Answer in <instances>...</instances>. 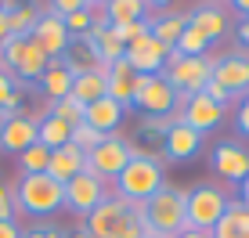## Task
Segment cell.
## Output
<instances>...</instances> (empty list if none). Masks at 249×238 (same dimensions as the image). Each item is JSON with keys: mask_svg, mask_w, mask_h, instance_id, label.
I'll return each mask as SVG.
<instances>
[{"mask_svg": "<svg viewBox=\"0 0 249 238\" xmlns=\"http://www.w3.org/2000/svg\"><path fill=\"white\" fill-rule=\"evenodd\" d=\"M33 44H36L44 54L54 62V58H65L69 44H72V36H69L65 29V18H58V15H51L47 7H40V18H36V29H33Z\"/></svg>", "mask_w": 249, "mask_h": 238, "instance_id": "obj_13", "label": "cell"}, {"mask_svg": "<svg viewBox=\"0 0 249 238\" xmlns=\"http://www.w3.org/2000/svg\"><path fill=\"white\" fill-rule=\"evenodd\" d=\"M123 112H126V108L119 105V101L101 98V101H94V105L83 108V123L94 126L98 134H119V126H123Z\"/></svg>", "mask_w": 249, "mask_h": 238, "instance_id": "obj_20", "label": "cell"}, {"mask_svg": "<svg viewBox=\"0 0 249 238\" xmlns=\"http://www.w3.org/2000/svg\"><path fill=\"white\" fill-rule=\"evenodd\" d=\"M144 238H156V235H144Z\"/></svg>", "mask_w": 249, "mask_h": 238, "instance_id": "obj_45", "label": "cell"}, {"mask_svg": "<svg viewBox=\"0 0 249 238\" xmlns=\"http://www.w3.org/2000/svg\"><path fill=\"white\" fill-rule=\"evenodd\" d=\"M72 80H76V76L69 72V65L62 62V58L47 62V72L40 76V90L47 94V105H51V101H62V98L72 94Z\"/></svg>", "mask_w": 249, "mask_h": 238, "instance_id": "obj_24", "label": "cell"}, {"mask_svg": "<svg viewBox=\"0 0 249 238\" xmlns=\"http://www.w3.org/2000/svg\"><path fill=\"white\" fill-rule=\"evenodd\" d=\"M15 195V213H29L36 220H44L51 213L65 206V184H58L47 173H25L18 177V184L11 188Z\"/></svg>", "mask_w": 249, "mask_h": 238, "instance_id": "obj_3", "label": "cell"}, {"mask_svg": "<svg viewBox=\"0 0 249 238\" xmlns=\"http://www.w3.org/2000/svg\"><path fill=\"white\" fill-rule=\"evenodd\" d=\"M228 116V105L206 98V94H192V98H177V119L184 126H192L199 137H206L210 130H217Z\"/></svg>", "mask_w": 249, "mask_h": 238, "instance_id": "obj_9", "label": "cell"}, {"mask_svg": "<svg viewBox=\"0 0 249 238\" xmlns=\"http://www.w3.org/2000/svg\"><path fill=\"white\" fill-rule=\"evenodd\" d=\"M101 7H105L108 25H130V22L148 18V4H144V0H108V4H101Z\"/></svg>", "mask_w": 249, "mask_h": 238, "instance_id": "obj_26", "label": "cell"}, {"mask_svg": "<svg viewBox=\"0 0 249 238\" xmlns=\"http://www.w3.org/2000/svg\"><path fill=\"white\" fill-rule=\"evenodd\" d=\"M126 62H130V69L137 76H159L162 69H166V58H170V51L159 44V40H152V33L148 36H141L137 44L126 47Z\"/></svg>", "mask_w": 249, "mask_h": 238, "instance_id": "obj_16", "label": "cell"}, {"mask_svg": "<svg viewBox=\"0 0 249 238\" xmlns=\"http://www.w3.org/2000/svg\"><path fill=\"white\" fill-rule=\"evenodd\" d=\"M231 195L220 184H195L188 188V227L195 231H213L217 220L228 213Z\"/></svg>", "mask_w": 249, "mask_h": 238, "instance_id": "obj_6", "label": "cell"}, {"mask_svg": "<svg viewBox=\"0 0 249 238\" xmlns=\"http://www.w3.org/2000/svg\"><path fill=\"white\" fill-rule=\"evenodd\" d=\"M202 148V137L192 130V126H184L181 119H177L174 126H170V134L162 137V159H170V163H184V159H195Z\"/></svg>", "mask_w": 249, "mask_h": 238, "instance_id": "obj_17", "label": "cell"}, {"mask_svg": "<svg viewBox=\"0 0 249 238\" xmlns=\"http://www.w3.org/2000/svg\"><path fill=\"white\" fill-rule=\"evenodd\" d=\"M0 220H15V195L7 184H0Z\"/></svg>", "mask_w": 249, "mask_h": 238, "instance_id": "obj_36", "label": "cell"}, {"mask_svg": "<svg viewBox=\"0 0 249 238\" xmlns=\"http://www.w3.org/2000/svg\"><path fill=\"white\" fill-rule=\"evenodd\" d=\"M177 123V116H144V123H141V134H152V137H166L170 134V126Z\"/></svg>", "mask_w": 249, "mask_h": 238, "instance_id": "obj_34", "label": "cell"}, {"mask_svg": "<svg viewBox=\"0 0 249 238\" xmlns=\"http://www.w3.org/2000/svg\"><path fill=\"white\" fill-rule=\"evenodd\" d=\"M7 11V25H11V36H22L29 40L33 29H36V18H40V7L33 4H0Z\"/></svg>", "mask_w": 249, "mask_h": 238, "instance_id": "obj_27", "label": "cell"}, {"mask_svg": "<svg viewBox=\"0 0 249 238\" xmlns=\"http://www.w3.org/2000/svg\"><path fill=\"white\" fill-rule=\"evenodd\" d=\"M188 22H192L195 29L213 44V40H220L228 33V7H220V4H199V7L188 11Z\"/></svg>", "mask_w": 249, "mask_h": 238, "instance_id": "obj_22", "label": "cell"}, {"mask_svg": "<svg viewBox=\"0 0 249 238\" xmlns=\"http://www.w3.org/2000/svg\"><path fill=\"white\" fill-rule=\"evenodd\" d=\"M231 11H238L242 18H249V0H235V4H231Z\"/></svg>", "mask_w": 249, "mask_h": 238, "instance_id": "obj_43", "label": "cell"}, {"mask_svg": "<svg viewBox=\"0 0 249 238\" xmlns=\"http://www.w3.org/2000/svg\"><path fill=\"white\" fill-rule=\"evenodd\" d=\"M0 238H22L18 220H0Z\"/></svg>", "mask_w": 249, "mask_h": 238, "instance_id": "obj_38", "label": "cell"}, {"mask_svg": "<svg viewBox=\"0 0 249 238\" xmlns=\"http://www.w3.org/2000/svg\"><path fill=\"white\" fill-rule=\"evenodd\" d=\"M210 163H213V173L224 184H242L249 177V148L242 141H220L213 144Z\"/></svg>", "mask_w": 249, "mask_h": 238, "instance_id": "obj_12", "label": "cell"}, {"mask_svg": "<svg viewBox=\"0 0 249 238\" xmlns=\"http://www.w3.org/2000/svg\"><path fill=\"white\" fill-rule=\"evenodd\" d=\"M22 238H69L58 224H47V220H40V224H33L29 231H22Z\"/></svg>", "mask_w": 249, "mask_h": 238, "instance_id": "obj_35", "label": "cell"}, {"mask_svg": "<svg viewBox=\"0 0 249 238\" xmlns=\"http://www.w3.org/2000/svg\"><path fill=\"white\" fill-rule=\"evenodd\" d=\"M177 238H213V235H210V231H195V227H184Z\"/></svg>", "mask_w": 249, "mask_h": 238, "instance_id": "obj_42", "label": "cell"}, {"mask_svg": "<svg viewBox=\"0 0 249 238\" xmlns=\"http://www.w3.org/2000/svg\"><path fill=\"white\" fill-rule=\"evenodd\" d=\"M213 238H249V209L238 199H231L228 213L217 220V227L210 231Z\"/></svg>", "mask_w": 249, "mask_h": 238, "instance_id": "obj_25", "label": "cell"}, {"mask_svg": "<svg viewBox=\"0 0 249 238\" xmlns=\"http://www.w3.org/2000/svg\"><path fill=\"white\" fill-rule=\"evenodd\" d=\"M213 83L228 90L231 101H242L249 94V51L238 47V51H228V54H217L213 62Z\"/></svg>", "mask_w": 249, "mask_h": 238, "instance_id": "obj_10", "label": "cell"}, {"mask_svg": "<svg viewBox=\"0 0 249 238\" xmlns=\"http://www.w3.org/2000/svg\"><path fill=\"white\" fill-rule=\"evenodd\" d=\"M105 72H108V98L119 101L123 108H134V101H137V94L144 90L148 76H137V72L130 69V62H126V58H119V62L108 65Z\"/></svg>", "mask_w": 249, "mask_h": 238, "instance_id": "obj_15", "label": "cell"}, {"mask_svg": "<svg viewBox=\"0 0 249 238\" xmlns=\"http://www.w3.org/2000/svg\"><path fill=\"white\" fill-rule=\"evenodd\" d=\"M69 98L80 101L83 108L94 105V101H101V98H108V72H105V65L76 76V80H72V94H69Z\"/></svg>", "mask_w": 249, "mask_h": 238, "instance_id": "obj_21", "label": "cell"}, {"mask_svg": "<svg viewBox=\"0 0 249 238\" xmlns=\"http://www.w3.org/2000/svg\"><path fill=\"white\" fill-rule=\"evenodd\" d=\"M141 217H144L148 235L177 238L188 227V191L174 188V184H162V188L141 206Z\"/></svg>", "mask_w": 249, "mask_h": 238, "instance_id": "obj_2", "label": "cell"}, {"mask_svg": "<svg viewBox=\"0 0 249 238\" xmlns=\"http://www.w3.org/2000/svg\"><path fill=\"white\" fill-rule=\"evenodd\" d=\"M235 126H238L242 137H249V94L238 101V108H235Z\"/></svg>", "mask_w": 249, "mask_h": 238, "instance_id": "obj_37", "label": "cell"}, {"mask_svg": "<svg viewBox=\"0 0 249 238\" xmlns=\"http://www.w3.org/2000/svg\"><path fill=\"white\" fill-rule=\"evenodd\" d=\"M213 62H217V54H206V58L170 54L162 76H166V83L177 90V98H192V94H202L206 83L213 80Z\"/></svg>", "mask_w": 249, "mask_h": 238, "instance_id": "obj_5", "label": "cell"}, {"mask_svg": "<svg viewBox=\"0 0 249 238\" xmlns=\"http://www.w3.org/2000/svg\"><path fill=\"white\" fill-rule=\"evenodd\" d=\"M130 163V141L123 134H105V141L98 144L94 152H87V170L94 177H101L105 184H112L123 166Z\"/></svg>", "mask_w": 249, "mask_h": 238, "instance_id": "obj_8", "label": "cell"}, {"mask_svg": "<svg viewBox=\"0 0 249 238\" xmlns=\"http://www.w3.org/2000/svg\"><path fill=\"white\" fill-rule=\"evenodd\" d=\"M112 188L119 199L134 202V206H144L159 188H162V163L152 155H134L130 152V163L123 166V173L112 181Z\"/></svg>", "mask_w": 249, "mask_h": 238, "instance_id": "obj_4", "label": "cell"}, {"mask_svg": "<svg viewBox=\"0 0 249 238\" xmlns=\"http://www.w3.org/2000/svg\"><path fill=\"white\" fill-rule=\"evenodd\" d=\"M47 116L62 119V123H69V126H80L83 123V105L72 101V98H62V101H51L47 105Z\"/></svg>", "mask_w": 249, "mask_h": 238, "instance_id": "obj_31", "label": "cell"}, {"mask_svg": "<svg viewBox=\"0 0 249 238\" xmlns=\"http://www.w3.org/2000/svg\"><path fill=\"white\" fill-rule=\"evenodd\" d=\"M134 108H141L144 116H177V90L166 83V76H148L144 90L137 94Z\"/></svg>", "mask_w": 249, "mask_h": 238, "instance_id": "obj_14", "label": "cell"}, {"mask_svg": "<svg viewBox=\"0 0 249 238\" xmlns=\"http://www.w3.org/2000/svg\"><path fill=\"white\" fill-rule=\"evenodd\" d=\"M87 170V155H83L76 144H62V148L51 152V166H47V177H54L58 184H69L72 177H80Z\"/></svg>", "mask_w": 249, "mask_h": 238, "instance_id": "obj_19", "label": "cell"}, {"mask_svg": "<svg viewBox=\"0 0 249 238\" xmlns=\"http://www.w3.org/2000/svg\"><path fill=\"white\" fill-rule=\"evenodd\" d=\"M36 126H40V119H33V116H11L4 123V130H0V148L4 152H15V155H22L25 148H33L36 144Z\"/></svg>", "mask_w": 249, "mask_h": 238, "instance_id": "obj_18", "label": "cell"}, {"mask_svg": "<svg viewBox=\"0 0 249 238\" xmlns=\"http://www.w3.org/2000/svg\"><path fill=\"white\" fill-rule=\"evenodd\" d=\"M210 47H213V44L202 36L199 29H195L192 22H188V29L181 33V40H177V47L170 51V54H181V58H206V54H210Z\"/></svg>", "mask_w": 249, "mask_h": 238, "instance_id": "obj_29", "label": "cell"}, {"mask_svg": "<svg viewBox=\"0 0 249 238\" xmlns=\"http://www.w3.org/2000/svg\"><path fill=\"white\" fill-rule=\"evenodd\" d=\"M47 62L51 58L40 51L33 40H22V36H11L4 44V65L15 80L22 83H40V76L47 72Z\"/></svg>", "mask_w": 249, "mask_h": 238, "instance_id": "obj_7", "label": "cell"}, {"mask_svg": "<svg viewBox=\"0 0 249 238\" xmlns=\"http://www.w3.org/2000/svg\"><path fill=\"white\" fill-rule=\"evenodd\" d=\"M69 238H94V235H90V231H87V227H83V224H80V227H76V231H69Z\"/></svg>", "mask_w": 249, "mask_h": 238, "instance_id": "obj_44", "label": "cell"}, {"mask_svg": "<svg viewBox=\"0 0 249 238\" xmlns=\"http://www.w3.org/2000/svg\"><path fill=\"white\" fill-rule=\"evenodd\" d=\"M18 166H22V177L25 173H47V166H51V148H44V144H33V148H25L22 155H18Z\"/></svg>", "mask_w": 249, "mask_h": 238, "instance_id": "obj_30", "label": "cell"}, {"mask_svg": "<svg viewBox=\"0 0 249 238\" xmlns=\"http://www.w3.org/2000/svg\"><path fill=\"white\" fill-rule=\"evenodd\" d=\"M105 199H108V184L101 181V177H94L90 170H83L80 177H72V181L65 184V206L72 209V213H80V217H90Z\"/></svg>", "mask_w": 249, "mask_h": 238, "instance_id": "obj_11", "label": "cell"}, {"mask_svg": "<svg viewBox=\"0 0 249 238\" xmlns=\"http://www.w3.org/2000/svg\"><path fill=\"white\" fill-rule=\"evenodd\" d=\"M238 202H242V206L249 209V177H246L242 184H238Z\"/></svg>", "mask_w": 249, "mask_h": 238, "instance_id": "obj_41", "label": "cell"}, {"mask_svg": "<svg viewBox=\"0 0 249 238\" xmlns=\"http://www.w3.org/2000/svg\"><path fill=\"white\" fill-rule=\"evenodd\" d=\"M148 29H152V40H159L166 51L177 47L181 33L188 29V11H166V15H148Z\"/></svg>", "mask_w": 249, "mask_h": 238, "instance_id": "obj_23", "label": "cell"}, {"mask_svg": "<svg viewBox=\"0 0 249 238\" xmlns=\"http://www.w3.org/2000/svg\"><path fill=\"white\" fill-rule=\"evenodd\" d=\"M69 137H72V126L62 123V119H54V116H44L40 119V126H36V141L44 144V148H62V144H69Z\"/></svg>", "mask_w": 249, "mask_h": 238, "instance_id": "obj_28", "label": "cell"}, {"mask_svg": "<svg viewBox=\"0 0 249 238\" xmlns=\"http://www.w3.org/2000/svg\"><path fill=\"white\" fill-rule=\"evenodd\" d=\"M11 40V25H7V11L0 7V44H7Z\"/></svg>", "mask_w": 249, "mask_h": 238, "instance_id": "obj_39", "label": "cell"}, {"mask_svg": "<svg viewBox=\"0 0 249 238\" xmlns=\"http://www.w3.org/2000/svg\"><path fill=\"white\" fill-rule=\"evenodd\" d=\"M90 25H94V4H83L80 11L65 15V29H69V36H72V40L87 36V33H90Z\"/></svg>", "mask_w": 249, "mask_h": 238, "instance_id": "obj_32", "label": "cell"}, {"mask_svg": "<svg viewBox=\"0 0 249 238\" xmlns=\"http://www.w3.org/2000/svg\"><path fill=\"white\" fill-rule=\"evenodd\" d=\"M101 141H105V134H98V130H94V126H87V123L72 126V137H69V144H76L83 155H87V152H94Z\"/></svg>", "mask_w": 249, "mask_h": 238, "instance_id": "obj_33", "label": "cell"}, {"mask_svg": "<svg viewBox=\"0 0 249 238\" xmlns=\"http://www.w3.org/2000/svg\"><path fill=\"white\" fill-rule=\"evenodd\" d=\"M238 44H242V47L249 51V18H242V22H238Z\"/></svg>", "mask_w": 249, "mask_h": 238, "instance_id": "obj_40", "label": "cell"}, {"mask_svg": "<svg viewBox=\"0 0 249 238\" xmlns=\"http://www.w3.org/2000/svg\"><path fill=\"white\" fill-rule=\"evenodd\" d=\"M83 227H87L94 238H144L148 235L141 206L119 199V195H108L90 217H83Z\"/></svg>", "mask_w": 249, "mask_h": 238, "instance_id": "obj_1", "label": "cell"}]
</instances>
